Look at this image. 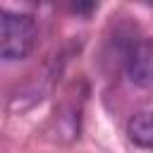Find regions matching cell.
I'll return each instance as SVG.
<instances>
[{"mask_svg": "<svg viewBox=\"0 0 153 153\" xmlns=\"http://www.w3.org/2000/svg\"><path fill=\"white\" fill-rule=\"evenodd\" d=\"M127 134H129V139L136 146H141V148L151 146V141H153V124H151V110L148 108L134 112V117L127 124Z\"/></svg>", "mask_w": 153, "mask_h": 153, "instance_id": "obj_3", "label": "cell"}, {"mask_svg": "<svg viewBox=\"0 0 153 153\" xmlns=\"http://www.w3.org/2000/svg\"><path fill=\"white\" fill-rule=\"evenodd\" d=\"M38 31L29 14L0 7V60H24L36 45Z\"/></svg>", "mask_w": 153, "mask_h": 153, "instance_id": "obj_1", "label": "cell"}, {"mask_svg": "<svg viewBox=\"0 0 153 153\" xmlns=\"http://www.w3.org/2000/svg\"><path fill=\"white\" fill-rule=\"evenodd\" d=\"M127 76L136 86L151 84V45L146 41L134 43L127 53Z\"/></svg>", "mask_w": 153, "mask_h": 153, "instance_id": "obj_2", "label": "cell"}]
</instances>
